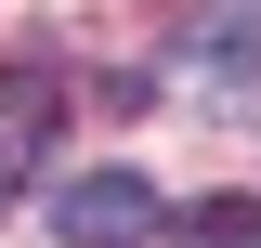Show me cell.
<instances>
[{
	"label": "cell",
	"mask_w": 261,
	"mask_h": 248,
	"mask_svg": "<svg viewBox=\"0 0 261 248\" xmlns=\"http://www.w3.org/2000/svg\"><path fill=\"white\" fill-rule=\"evenodd\" d=\"M53 235L65 248H144L157 235V183H144V170H79V183L53 196Z\"/></svg>",
	"instance_id": "1"
},
{
	"label": "cell",
	"mask_w": 261,
	"mask_h": 248,
	"mask_svg": "<svg viewBox=\"0 0 261 248\" xmlns=\"http://www.w3.org/2000/svg\"><path fill=\"white\" fill-rule=\"evenodd\" d=\"M183 235H196V248H261V196H196Z\"/></svg>",
	"instance_id": "3"
},
{
	"label": "cell",
	"mask_w": 261,
	"mask_h": 248,
	"mask_svg": "<svg viewBox=\"0 0 261 248\" xmlns=\"http://www.w3.org/2000/svg\"><path fill=\"white\" fill-rule=\"evenodd\" d=\"M196 53H209V65H248V79H261V0H196Z\"/></svg>",
	"instance_id": "2"
}]
</instances>
